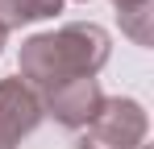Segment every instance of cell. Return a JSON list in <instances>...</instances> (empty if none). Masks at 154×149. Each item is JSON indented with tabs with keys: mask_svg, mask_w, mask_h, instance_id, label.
<instances>
[{
	"mask_svg": "<svg viewBox=\"0 0 154 149\" xmlns=\"http://www.w3.org/2000/svg\"><path fill=\"white\" fill-rule=\"evenodd\" d=\"M108 54H112V42L100 25L75 21L63 29H50V33H33L21 46L17 79H25L33 91H46L67 79H96V71L108 62Z\"/></svg>",
	"mask_w": 154,
	"mask_h": 149,
	"instance_id": "obj_1",
	"label": "cell"
},
{
	"mask_svg": "<svg viewBox=\"0 0 154 149\" xmlns=\"http://www.w3.org/2000/svg\"><path fill=\"white\" fill-rule=\"evenodd\" d=\"M38 99H42V116H54L63 128H88L104 104V91L96 79H67L38 91Z\"/></svg>",
	"mask_w": 154,
	"mask_h": 149,
	"instance_id": "obj_2",
	"label": "cell"
},
{
	"mask_svg": "<svg viewBox=\"0 0 154 149\" xmlns=\"http://www.w3.org/2000/svg\"><path fill=\"white\" fill-rule=\"evenodd\" d=\"M42 124V99L25 79H0V149H17Z\"/></svg>",
	"mask_w": 154,
	"mask_h": 149,
	"instance_id": "obj_3",
	"label": "cell"
},
{
	"mask_svg": "<svg viewBox=\"0 0 154 149\" xmlns=\"http://www.w3.org/2000/svg\"><path fill=\"white\" fill-rule=\"evenodd\" d=\"M88 133L96 137H108V141H121V145H142L146 133H150V116L137 99H104L96 120L88 124Z\"/></svg>",
	"mask_w": 154,
	"mask_h": 149,
	"instance_id": "obj_4",
	"label": "cell"
},
{
	"mask_svg": "<svg viewBox=\"0 0 154 149\" xmlns=\"http://www.w3.org/2000/svg\"><path fill=\"white\" fill-rule=\"evenodd\" d=\"M117 21L133 46H154V0H121Z\"/></svg>",
	"mask_w": 154,
	"mask_h": 149,
	"instance_id": "obj_5",
	"label": "cell"
},
{
	"mask_svg": "<svg viewBox=\"0 0 154 149\" xmlns=\"http://www.w3.org/2000/svg\"><path fill=\"white\" fill-rule=\"evenodd\" d=\"M54 13H63V0H0V29H21V25L46 21Z\"/></svg>",
	"mask_w": 154,
	"mask_h": 149,
	"instance_id": "obj_6",
	"label": "cell"
},
{
	"mask_svg": "<svg viewBox=\"0 0 154 149\" xmlns=\"http://www.w3.org/2000/svg\"><path fill=\"white\" fill-rule=\"evenodd\" d=\"M75 149H146V145H121V141H108V137H96V133H83Z\"/></svg>",
	"mask_w": 154,
	"mask_h": 149,
	"instance_id": "obj_7",
	"label": "cell"
},
{
	"mask_svg": "<svg viewBox=\"0 0 154 149\" xmlns=\"http://www.w3.org/2000/svg\"><path fill=\"white\" fill-rule=\"evenodd\" d=\"M0 50H4V29H0Z\"/></svg>",
	"mask_w": 154,
	"mask_h": 149,
	"instance_id": "obj_8",
	"label": "cell"
},
{
	"mask_svg": "<svg viewBox=\"0 0 154 149\" xmlns=\"http://www.w3.org/2000/svg\"><path fill=\"white\" fill-rule=\"evenodd\" d=\"M112 4H121V0H112Z\"/></svg>",
	"mask_w": 154,
	"mask_h": 149,
	"instance_id": "obj_9",
	"label": "cell"
},
{
	"mask_svg": "<svg viewBox=\"0 0 154 149\" xmlns=\"http://www.w3.org/2000/svg\"><path fill=\"white\" fill-rule=\"evenodd\" d=\"M83 4H88V0H83Z\"/></svg>",
	"mask_w": 154,
	"mask_h": 149,
	"instance_id": "obj_10",
	"label": "cell"
}]
</instances>
